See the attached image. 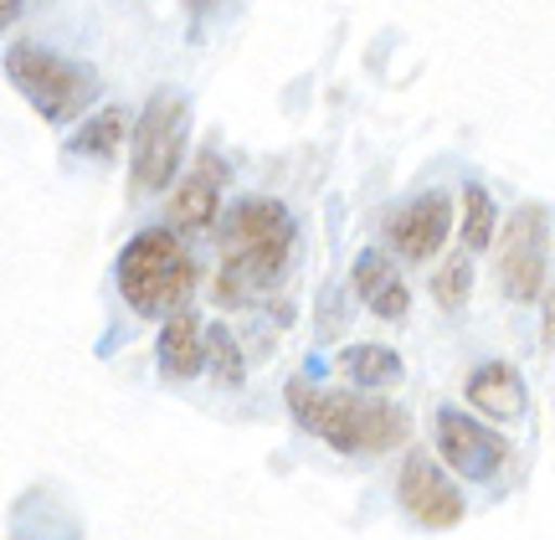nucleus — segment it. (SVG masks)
<instances>
[{"instance_id": "f257e3e1", "label": "nucleus", "mask_w": 555, "mask_h": 540, "mask_svg": "<svg viewBox=\"0 0 555 540\" xmlns=\"http://www.w3.org/2000/svg\"><path fill=\"white\" fill-rule=\"evenodd\" d=\"M294 258V217L268 196L237 201L221 221V268H217V299L221 304H253L273 294L278 279Z\"/></svg>"}, {"instance_id": "f03ea898", "label": "nucleus", "mask_w": 555, "mask_h": 540, "mask_svg": "<svg viewBox=\"0 0 555 540\" xmlns=\"http://www.w3.org/2000/svg\"><path fill=\"white\" fill-rule=\"evenodd\" d=\"M288 412L298 427H309L319 442H330L335 453H386L406 438V417L376 391H324L309 381H288Z\"/></svg>"}, {"instance_id": "7ed1b4c3", "label": "nucleus", "mask_w": 555, "mask_h": 540, "mask_svg": "<svg viewBox=\"0 0 555 540\" xmlns=\"http://www.w3.org/2000/svg\"><path fill=\"white\" fill-rule=\"evenodd\" d=\"M119 294L129 299L134 314H150V320H165V314L185 309V299L196 294V262H191L185 242L170 227H150L124 247Z\"/></svg>"}, {"instance_id": "20e7f679", "label": "nucleus", "mask_w": 555, "mask_h": 540, "mask_svg": "<svg viewBox=\"0 0 555 540\" xmlns=\"http://www.w3.org/2000/svg\"><path fill=\"white\" fill-rule=\"evenodd\" d=\"M5 73H11V82L21 88V99L52 124L78 119L82 108L93 103V88H99L88 67L67 62L62 52H47L37 41H16V47L5 52Z\"/></svg>"}, {"instance_id": "39448f33", "label": "nucleus", "mask_w": 555, "mask_h": 540, "mask_svg": "<svg viewBox=\"0 0 555 540\" xmlns=\"http://www.w3.org/2000/svg\"><path fill=\"white\" fill-rule=\"evenodd\" d=\"M185 155V99L155 93L134 119V185L139 191H165Z\"/></svg>"}, {"instance_id": "423d86ee", "label": "nucleus", "mask_w": 555, "mask_h": 540, "mask_svg": "<svg viewBox=\"0 0 555 540\" xmlns=\"http://www.w3.org/2000/svg\"><path fill=\"white\" fill-rule=\"evenodd\" d=\"M545 258H551V217L540 206H519L515 217L504 221V237H499V279L509 288V299H540Z\"/></svg>"}, {"instance_id": "0eeeda50", "label": "nucleus", "mask_w": 555, "mask_h": 540, "mask_svg": "<svg viewBox=\"0 0 555 540\" xmlns=\"http://www.w3.org/2000/svg\"><path fill=\"white\" fill-rule=\"evenodd\" d=\"M437 453L448 459V468H457L463 479L474 484H489L509 463V442L489 433L483 422H474L468 412H453V407H442L437 412Z\"/></svg>"}, {"instance_id": "6e6552de", "label": "nucleus", "mask_w": 555, "mask_h": 540, "mask_svg": "<svg viewBox=\"0 0 555 540\" xmlns=\"http://www.w3.org/2000/svg\"><path fill=\"white\" fill-rule=\"evenodd\" d=\"M401 510L427 530H448V525L463 520V494L427 453H412L401 463Z\"/></svg>"}, {"instance_id": "1a4fd4ad", "label": "nucleus", "mask_w": 555, "mask_h": 540, "mask_svg": "<svg viewBox=\"0 0 555 540\" xmlns=\"http://www.w3.org/2000/svg\"><path fill=\"white\" fill-rule=\"evenodd\" d=\"M448 227H453V201L442 196V191H433V196H416L406 206H397L391 221H386V237H391V247H397L401 258L422 262L448 242Z\"/></svg>"}, {"instance_id": "9d476101", "label": "nucleus", "mask_w": 555, "mask_h": 540, "mask_svg": "<svg viewBox=\"0 0 555 540\" xmlns=\"http://www.w3.org/2000/svg\"><path fill=\"white\" fill-rule=\"evenodd\" d=\"M217 206H221V165L206 155V160L176 185V196H170V227H176V232H211Z\"/></svg>"}, {"instance_id": "9b49d317", "label": "nucleus", "mask_w": 555, "mask_h": 540, "mask_svg": "<svg viewBox=\"0 0 555 540\" xmlns=\"http://www.w3.org/2000/svg\"><path fill=\"white\" fill-rule=\"evenodd\" d=\"M356 294L371 314H380V320H401L406 304H412V294H406V283H401V273H397V262L386 258V253H376V247L356 258Z\"/></svg>"}, {"instance_id": "f8f14e48", "label": "nucleus", "mask_w": 555, "mask_h": 540, "mask_svg": "<svg viewBox=\"0 0 555 540\" xmlns=\"http://www.w3.org/2000/svg\"><path fill=\"white\" fill-rule=\"evenodd\" d=\"M159 371L170 381H191L206 371V324L196 314H165V330H159Z\"/></svg>"}, {"instance_id": "ddd939ff", "label": "nucleus", "mask_w": 555, "mask_h": 540, "mask_svg": "<svg viewBox=\"0 0 555 540\" xmlns=\"http://www.w3.org/2000/svg\"><path fill=\"white\" fill-rule=\"evenodd\" d=\"M468 401H474L483 417L519 422V417H525V381H519L515 365L489 360V365H478L474 376H468Z\"/></svg>"}, {"instance_id": "4468645a", "label": "nucleus", "mask_w": 555, "mask_h": 540, "mask_svg": "<svg viewBox=\"0 0 555 540\" xmlns=\"http://www.w3.org/2000/svg\"><path fill=\"white\" fill-rule=\"evenodd\" d=\"M339 371L365 391H391L401 381V356L386 345H350V350H339Z\"/></svg>"}, {"instance_id": "2eb2a0df", "label": "nucleus", "mask_w": 555, "mask_h": 540, "mask_svg": "<svg viewBox=\"0 0 555 540\" xmlns=\"http://www.w3.org/2000/svg\"><path fill=\"white\" fill-rule=\"evenodd\" d=\"M129 124H134L129 108H103V114H93V119L67 140V150H73V155H99V160H108V155H119V140L129 134Z\"/></svg>"}, {"instance_id": "dca6fc26", "label": "nucleus", "mask_w": 555, "mask_h": 540, "mask_svg": "<svg viewBox=\"0 0 555 540\" xmlns=\"http://www.w3.org/2000/svg\"><path fill=\"white\" fill-rule=\"evenodd\" d=\"M463 211H468V221H463V247H489L494 242V201H489V191L483 185H468L463 191Z\"/></svg>"}, {"instance_id": "f3484780", "label": "nucleus", "mask_w": 555, "mask_h": 540, "mask_svg": "<svg viewBox=\"0 0 555 540\" xmlns=\"http://www.w3.org/2000/svg\"><path fill=\"white\" fill-rule=\"evenodd\" d=\"M206 365H211L217 381H227V386L242 381V350H237V340H232L227 324H211V330H206Z\"/></svg>"}, {"instance_id": "a211bd4d", "label": "nucleus", "mask_w": 555, "mask_h": 540, "mask_svg": "<svg viewBox=\"0 0 555 540\" xmlns=\"http://www.w3.org/2000/svg\"><path fill=\"white\" fill-rule=\"evenodd\" d=\"M468 283H474V262H468V253H457V258H448L437 268L433 299L442 304V309H457V304L468 299Z\"/></svg>"}, {"instance_id": "6ab92c4d", "label": "nucleus", "mask_w": 555, "mask_h": 540, "mask_svg": "<svg viewBox=\"0 0 555 540\" xmlns=\"http://www.w3.org/2000/svg\"><path fill=\"white\" fill-rule=\"evenodd\" d=\"M21 5H26V0H0V31H5V26L21 16Z\"/></svg>"}]
</instances>
